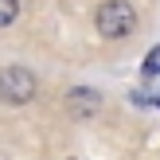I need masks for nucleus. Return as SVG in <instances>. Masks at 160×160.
Wrapping results in <instances>:
<instances>
[{
  "label": "nucleus",
  "mask_w": 160,
  "mask_h": 160,
  "mask_svg": "<svg viewBox=\"0 0 160 160\" xmlns=\"http://www.w3.org/2000/svg\"><path fill=\"white\" fill-rule=\"evenodd\" d=\"M94 23H98V31L106 39H125L137 28V12H133L129 0H106V4L94 12Z\"/></svg>",
  "instance_id": "nucleus-1"
},
{
  "label": "nucleus",
  "mask_w": 160,
  "mask_h": 160,
  "mask_svg": "<svg viewBox=\"0 0 160 160\" xmlns=\"http://www.w3.org/2000/svg\"><path fill=\"white\" fill-rule=\"evenodd\" d=\"M35 98V74L28 67H4L0 70V102L8 106H23Z\"/></svg>",
  "instance_id": "nucleus-2"
},
{
  "label": "nucleus",
  "mask_w": 160,
  "mask_h": 160,
  "mask_svg": "<svg viewBox=\"0 0 160 160\" xmlns=\"http://www.w3.org/2000/svg\"><path fill=\"white\" fill-rule=\"evenodd\" d=\"M98 106H102V94H98V90H70V94H67V109H70L74 117H94Z\"/></svg>",
  "instance_id": "nucleus-3"
},
{
  "label": "nucleus",
  "mask_w": 160,
  "mask_h": 160,
  "mask_svg": "<svg viewBox=\"0 0 160 160\" xmlns=\"http://www.w3.org/2000/svg\"><path fill=\"white\" fill-rule=\"evenodd\" d=\"M16 16H20V0H0V28H8Z\"/></svg>",
  "instance_id": "nucleus-4"
},
{
  "label": "nucleus",
  "mask_w": 160,
  "mask_h": 160,
  "mask_svg": "<svg viewBox=\"0 0 160 160\" xmlns=\"http://www.w3.org/2000/svg\"><path fill=\"white\" fill-rule=\"evenodd\" d=\"M145 74H160V47H152L145 55Z\"/></svg>",
  "instance_id": "nucleus-5"
}]
</instances>
